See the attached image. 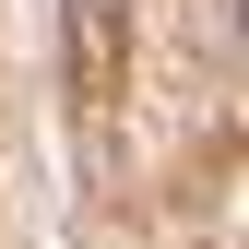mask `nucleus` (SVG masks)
Wrapping results in <instances>:
<instances>
[{
  "label": "nucleus",
  "mask_w": 249,
  "mask_h": 249,
  "mask_svg": "<svg viewBox=\"0 0 249 249\" xmlns=\"http://www.w3.org/2000/svg\"><path fill=\"white\" fill-rule=\"evenodd\" d=\"M237 36H249V0H237Z\"/></svg>",
  "instance_id": "nucleus-1"
}]
</instances>
